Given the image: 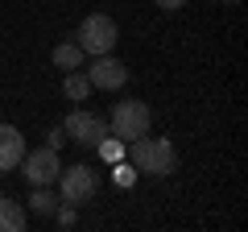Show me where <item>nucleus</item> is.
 <instances>
[{
    "label": "nucleus",
    "mask_w": 248,
    "mask_h": 232,
    "mask_svg": "<svg viewBox=\"0 0 248 232\" xmlns=\"http://www.w3.org/2000/svg\"><path fill=\"white\" fill-rule=\"evenodd\" d=\"M133 149H128V162L137 166V174H153V179H170L178 170V149L174 141H166V137H137V141H128Z\"/></svg>",
    "instance_id": "nucleus-1"
},
{
    "label": "nucleus",
    "mask_w": 248,
    "mask_h": 232,
    "mask_svg": "<svg viewBox=\"0 0 248 232\" xmlns=\"http://www.w3.org/2000/svg\"><path fill=\"white\" fill-rule=\"evenodd\" d=\"M153 125V112L145 99H124V104L112 108V120H108V129H112V137H120L124 145L137 141V137H145Z\"/></svg>",
    "instance_id": "nucleus-2"
},
{
    "label": "nucleus",
    "mask_w": 248,
    "mask_h": 232,
    "mask_svg": "<svg viewBox=\"0 0 248 232\" xmlns=\"http://www.w3.org/2000/svg\"><path fill=\"white\" fill-rule=\"evenodd\" d=\"M75 42L83 46V54L99 58V54H112V50H116V42H120V29H116L112 17H104V13H91V17L79 25Z\"/></svg>",
    "instance_id": "nucleus-3"
},
{
    "label": "nucleus",
    "mask_w": 248,
    "mask_h": 232,
    "mask_svg": "<svg viewBox=\"0 0 248 232\" xmlns=\"http://www.w3.org/2000/svg\"><path fill=\"white\" fill-rule=\"evenodd\" d=\"M95 191H99V174L91 166H66V170H58V195H62V203H71V207H83V203H91L95 199Z\"/></svg>",
    "instance_id": "nucleus-4"
},
{
    "label": "nucleus",
    "mask_w": 248,
    "mask_h": 232,
    "mask_svg": "<svg viewBox=\"0 0 248 232\" xmlns=\"http://www.w3.org/2000/svg\"><path fill=\"white\" fill-rule=\"evenodd\" d=\"M21 162H25V179L33 182V187H54V182H58V170H62V162H58V149L42 145V149L25 153Z\"/></svg>",
    "instance_id": "nucleus-5"
},
{
    "label": "nucleus",
    "mask_w": 248,
    "mask_h": 232,
    "mask_svg": "<svg viewBox=\"0 0 248 232\" xmlns=\"http://www.w3.org/2000/svg\"><path fill=\"white\" fill-rule=\"evenodd\" d=\"M87 79H91V87H99V91H116L128 79V66H124L120 58H112V54H99V58H91Z\"/></svg>",
    "instance_id": "nucleus-6"
},
{
    "label": "nucleus",
    "mask_w": 248,
    "mask_h": 232,
    "mask_svg": "<svg viewBox=\"0 0 248 232\" xmlns=\"http://www.w3.org/2000/svg\"><path fill=\"white\" fill-rule=\"evenodd\" d=\"M62 133L71 137V141H79V145H95L99 137H108V125L99 120V116H91V112H71L66 116V125H62Z\"/></svg>",
    "instance_id": "nucleus-7"
},
{
    "label": "nucleus",
    "mask_w": 248,
    "mask_h": 232,
    "mask_svg": "<svg viewBox=\"0 0 248 232\" xmlns=\"http://www.w3.org/2000/svg\"><path fill=\"white\" fill-rule=\"evenodd\" d=\"M21 158H25V137H21L13 125H0V174L17 170Z\"/></svg>",
    "instance_id": "nucleus-8"
},
{
    "label": "nucleus",
    "mask_w": 248,
    "mask_h": 232,
    "mask_svg": "<svg viewBox=\"0 0 248 232\" xmlns=\"http://www.w3.org/2000/svg\"><path fill=\"white\" fill-rule=\"evenodd\" d=\"M0 232H25V212L0 191Z\"/></svg>",
    "instance_id": "nucleus-9"
},
{
    "label": "nucleus",
    "mask_w": 248,
    "mask_h": 232,
    "mask_svg": "<svg viewBox=\"0 0 248 232\" xmlns=\"http://www.w3.org/2000/svg\"><path fill=\"white\" fill-rule=\"evenodd\" d=\"M83 58H87V54H83L79 42H58L54 46V66H62V71H79Z\"/></svg>",
    "instance_id": "nucleus-10"
},
{
    "label": "nucleus",
    "mask_w": 248,
    "mask_h": 232,
    "mask_svg": "<svg viewBox=\"0 0 248 232\" xmlns=\"http://www.w3.org/2000/svg\"><path fill=\"white\" fill-rule=\"evenodd\" d=\"M62 91H66V99H75V104H79V99L91 96V79H87L83 71H71V75H66V83H62Z\"/></svg>",
    "instance_id": "nucleus-11"
},
{
    "label": "nucleus",
    "mask_w": 248,
    "mask_h": 232,
    "mask_svg": "<svg viewBox=\"0 0 248 232\" xmlns=\"http://www.w3.org/2000/svg\"><path fill=\"white\" fill-rule=\"evenodd\" d=\"M29 207H33L37 215H54V207H58V195H54L50 187H37L33 195H29Z\"/></svg>",
    "instance_id": "nucleus-12"
},
{
    "label": "nucleus",
    "mask_w": 248,
    "mask_h": 232,
    "mask_svg": "<svg viewBox=\"0 0 248 232\" xmlns=\"http://www.w3.org/2000/svg\"><path fill=\"white\" fill-rule=\"evenodd\" d=\"M95 149H99V158H104V162H120L124 158V141H120V137H99Z\"/></svg>",
    "instance_id": "nucleus-13"
},
{
    "label": "nucleus",
    "mask_w": 248,
    "mask_h": 232,
    "mask_svg": "<svg viewBox=\"0 0 248 232\" xmlns=\"http://www.w3.org/2000/svg\"><path fill=\"white\" fill-rule=\"evenodd\" d=\"M112 179H116V187H133V182H137V166H133V162H112Z\"/></svg>",
    "instance_id": "nucleus-14"
},
{
    "label": "nucleus",
    "mask_w": 248,
    "mask_h": 232,
    "mask_svg": "<svg viewBox=\"0 0 248 232\" xmlns=\"http://www.w3.org/2000/svg\"><path fill=\"white\" fill-rule=\"evenodd\" d=\"M54 215H58V228H75V207L71 203H58Z\"/></svg>",
    "instance_id": "nucleus-15"
},
{
    "label": "nucleus",
    "mask_w": 248,
    "mask_h": 232,
    "mask_svg": "<svg viewBox=\"0 0 248 232\" xmlns=\"http://www.w3.org/2000/svg\"><path fill=\"white\" fill-rule=\"evenodd\" d=\"M46 145H50V149H62V145H66V133H62V129H50V133H46Z\"/></svg>",
    "instance_id": "nucleus-16"
},
{
    "label": "nucleus",
    "mask_w": 248,
    "mask_h": 232,
    "mask_svg": "<svg viewBox=\"0 0 248 232\" xmlns=\"http://www.w3.org/2000/svg\"><path fill=\"white\" fill-rule=\"evenodd\" d=\"M153 4H157V9H166V13H178L182 4H190V0H153Z\"/></svg>",
    "instance_id": "nucleus-17"
},
{
    "label": "nucleus",
    "mask_w": 248,
    "mask_h": 232,
    "mask_svg": "<svg viewBox=\"0 0 248 232\" xmlns=\"http://www.w3.org/2000/svg\"><path fill=\"white\" fill-rule=\"evenodd\" d=\"M228 4H240V0H228Z\"/></svg>",
    "instance_id": "nucleus-18"
}]
</instances>
